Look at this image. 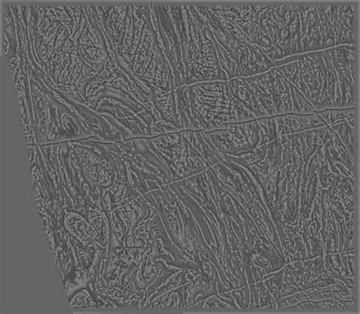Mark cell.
Masks as SVG:
<instances>
[{"label": "cell", "mask_w": 360, "mask_h": 314, "mask_svg": "<svg viewBox=\"0 0 360 314\" xmlns=\"http://www.w3.org/2000/svg\"><path fill=\"white\" fill-rule=\"evenodd\" d=\"M276 67L316 112L356 108V44L289 57Z\"/></svg>", "instance_id": "6da1fadb"}, {"label": "cell", "mask_w": 360, "mask_h": 314, "mask_svg": "<svg viewBox=\"0 0 360 314\" xmlns=\"http://www.w3.org/2000/svg\"><path fill=\"white\" fill-rule=\"evenodd\" d=\"M356 108L328 110L319 112L320 117L354 155L356 138Z\"/></svg>", "instance_id": "7a4b0ae2"}]
</instances>
